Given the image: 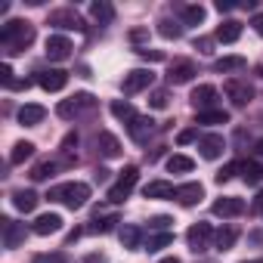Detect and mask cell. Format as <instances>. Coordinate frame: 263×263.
<instances>
[{
    "label": "cell",
    "mask_w": 263,
    "mask_h": 263,
    "mask_svg": "<svg viewBox=\"0 0 263 263\" xmlns=\"http://www.w3.org/2000/svg\"><path fill=\"white\" fill-rule=\"evenodd\" d=\"M152 84H155V71H152V68H134V71L124 74L121 90H124V96H137V93L149 90Z\"/></svg>",
    "instance_id": "6"
},
{
    "label": "cell",
    "mask_w": 263,
    "mask_h": 263,
    "mask_svg": "<svg viewBox=\"0 0 263 263\" xmlns=\"http://www.w3.org/2000/svg\"><path fill=\"white\" fill-rule=\"evenodd\" d=\"M127 134H130V140H134V143L146 146V143H149V137L155 134V121H152V118H146V115H137L134 121L127 124Z\"/></svg>",
    "instance_id": "12"
},
{
    "label": "cell",
    "mask_w": 263,
    "mask_h": 263,
    "mask_svg": "<svg viewBox=\"0 0 263 263\" xmlns=\"http://www.w3.org/2000/svg\"><path fill=\"white\" fill-rule=\"evenodd\" d=\"M158 34H161L164 41H180V37H183V25H180V22H171V19H161V22H158Z\"/></svg>",
    "instance_id": "34"
},
{
    "label": "cell",
    "mask_w": 263,
    "mask_h": 263,
    "mask_svg": "<svg viewBox=\"0 0 263 263\" xmlns=\"http://www.w3.org/2000/svg\"><path fill=\"white\" fill-rule=\"evenodd\" d=\"M238 37H241V22H235V19H223L214 34V41H220V44H235Z\"/></svg>",
    "instance_id": "20"
},
{
    "label": "cell",
    "mask_w": 263,
    "mask_h": 263,
    "mask_svg": "<svg viewBox=\"0 0 263 263\" xmlns=\"http://www.w3.org/2000/svg\"><path fill=\"white\" fill-rule=\"evenodd\" d=\"M171 245H174V232H152L146 238V251L149 254H158L161 248H171Z\"/></svg>",
    "instance_id": "33"
},
{
    "label": "cell",
    "mask_w": 263,
    "mask_h": 263,
    "mask_svg": "<svg viewBox=\"0 0 263 263\" xmlns=\"http://www.w3.org/2000/svg\"><path fill=\"white\" fill-rule=\"evenodd\" d=\"M93 108H96V99H93L90 93H74L71 99H62V102L56 105V115L65 118V121H71V118L87 115V111H93Z\"/></svg>",
    "instance_id": "4"
},
{
    "label": "cell",
    "mask_w": 263,
    "mask_h": 263,
    "mask_svg": "<svg viewBox=\"0 0 263 263\" xmlns=\"http://www.w3.org/2000/svg\"><path fill=\"white\" fill-rule=\"evenodd\" d=\"M183 208H195L201 198H204V186L201 183H183V186H177V195H174Z\"/></svg>",
    "instance_id": "17"
},
{
    "label": "cell",
    "mask_w": 263,
    "mask_h": 263,
    "mask_svg": "<svg viewBox=\"0 0 263 263\" xmlns=\"http://www.w3.org/2000/svg\"><path fill=\"white\" fill-rule=\"evenodd\" d=\"M198 152L204 161H217L226 152V140L220 134H204V137H198Z\"/></svg>",
    "instance_id": "11"
},
{
    "label": "cell",
    "mask_w": 263,
    "mask_h": 263,
    "mask_svg": "<svg viewBox=\"0 0 263 263\" xmlns=\"http://www.w3.org/2000/svg\"><path fill=\"white\" fill-rule=\"evenodd\" d=\"M195 124H208V127H214V124H229V115L223 111V108H211V111H198V121Z\"/></svg>",
    "instance_id": "35"
},
{
    "label": "cell",
    "mask_w": 263,
    "mask_h": 263,
    "mask_svg": "<svg viewBox=\"0 0 263 263\" xmlns=\"http://www.w3.org/2000/svg\"><path fill=\"white\" fill-rule=\"evenodd\" d=\"M189 102H192L195 111H211L214 102H217V87H211V84H198V87L192 90Z\"/></svg>",
    "instance_id": "14"
},
{
    "label": "cell",
    "mask_w": 263,
    "mask_h": 263,
    "mask_svg": "<svg viewBox=\"0 0 263 263\" xmlns=\"http://www.w3.org/2000/svg\"><path fill=\"white\" fill-rule=\"evenodd\" d=\"M143 37H146V31H143V28H137V31H130V41H137V44H140Z\"/></svg>",
    "instance_id": "49"
},
{
    "label": "cell",
    "mask_w": 263,
    "mask_h": 263,
    "mask_svg": "<svg viewBox=\"0 0 263 263\" xmlns=\"http://www.w3.org/2000/svg\"><path fill=\"white\" fill-rule=\"evenodd\" d=\"M137 56L146 59V62H164V53H161V50H149V47H140Z\"/></svg>",
    "instance_id": "40"
},
{
    "label": "cell",
    "mask_w": 263,
    "mask_h": 263,
    "mask_svg": "<svg viewBox=\"0 0 263 263\" xmlns=\"http://www.w3.org/2000/svg\"><path fill=\"white\" fill-rule=\"evenodd\" d=\"M121 245L124 248H130V251H137L140 245H143V229L140 226H121Z\"/></svg>",
    "instance_id": "29"
},
{
    "label": "cell",
    "mask_w": 263,
    "mask_h": 263,
    "mask_svg": "<svg viewBox=\"0 0 263 263\" xmlns=\"http://www.w3.org/2000/svg\"><path fill=\"white\" fill-rule=\"evenodd\" d=\"M211 211H214L217 217L229 220V217H238V214H245V201H241V198H235V195H223V198H217V201L211 204Z\"/></svg>",
    "instance_id": "15"
},
{
    "label": "cell",
    "mask_w": 263,
    "mask_h": 263,
    "mask_svg": "<svg viewBox=\"0 0 263 263\" xmlns=\"http://www.w3.org/2000/svg\"><path fill=\"white\" fill-rule=\"evenodd\" d=\"M115 223H118V217H115V214H108V217H99V214H96V220L87 226V232H102V235H105V232H111V229H115Z\"/></svg>",
    "instance_id": "37"
},
{
    "label": "cell",
    "mask_w": 263,
    "mask_h": 263,
    "mask_svg": "<svg viewBox=\"0 0 263 263\" xmlns=\"http://www.w3.org/2000/svg\"><path fill=\"white\" fill-rule=\"evenodd\" d=\"M158 263H180V257H164V260H158Z\"/></svg>",
    "instance_id": "52"
},
{
    "label": "cell",
    "mask_w": 263,
    "mask_h": 263,
    "mask_svg": "<svg viewBox=\"0 0 263 263\" xmlns=\"http://www.w3.org/2000/svg\"><path fill=\"white\" fill-rule=\"evenodd\" d=\"M62 229V217L59 214H41L34 223H31V232L34 235H53Z\"/></svg>",
    "instance_id": "18"
},
{
    "label": "cell",
    "mask_w": 263,
    "mask_h": 263,
    "mask_svg": "<svg viewBox=\"0 0 263 263\" xmlns=\"http://www.w3.org/2000/svg\"><path fill=\"white\" fill-rule=\"evenodd\" d=\"M90 16L99 25H111L115 22V7L108 4V0H93V4H90Z\"/></svg>",
    "instance_id": "25"
},
{
    "label": "cell",
    "mask_w": 263,
    "mask_h": 263,
    "mask_svg": "<svg viewBox=\"0 0 263 263\" xmlns=\"http://www.w3.org/2000/svg\"><path fill=\"white\" fill-rule=\"evenodd\" d=\"M192 140H198V130H195V127H189V130H183V134L177 137V143H180V146H186V143H192Z\"/></svg>",
    "instance_id": "45"
},
{
    "label": "cell",
    "mask_w": 263,
    "mask_h": 263,
    "mask_svg": "<svg viewBox=\"0 0 263 263\" xmlns=\"http://www.w3.org/2000/svg\"><path fill=\"white\" fill-rule=\"evenodd\" d=\"M254 152H257V155L263 158V140H257V143H254Z\"/></svg>",
    "instance_id": "51"
},
{
    "label": "cell",
    "mask_w": 263,
    "mask_h": 263,
    "mask_svg": "<svg viewBox=\"0 0 263 263\" xmlns=\"http://www.w3.org/2000/svg\"><path fill=\"white\" fill-rule=\"evenodd\" d=\"M254 214H263V189H260L257 198H254Z\"/></svg>",
    "instance_id": "48"
},
{
    "label": "cell",
    "mask_w": 263,
    "mask_h": 263,
    "mask_svg": "<svg viewBox=\"0 0 263 263\" xmlns=\"http://www.w3.org/2000/svg\"><path fill=\"white\" fill-rule=\"evenodd\" d=\"M44 118H47V108L37 105V102H25V105L19 108V124H25V127H34V124H41Z\"/></svg>",
    "instance_id": "21"
},
{
    "label": "cell",
    "mask_w": 263,
    "mask_h": 263,
    "mask_svg": "<svg viewBox=\"0 0 263 263\" xmlns=\"http://www.w3.org/2000/svg\"><path fill=\"white\" fill-rule=\"evenodd\" d=\"M251 28H254V31H257L260 37H263V13H257V16L251 19Z\"/></svg>",
    "instance_id": "46"
},
{
    "label": "cell",
    "mask_w": 263,
    "mask_h": 263,
    "mask_svg": "<svg viewBox=\"0 0 263 263\" xmlns=\"http://www.w3.org/2000/svg\"><path fill=\"white\" fill-rule=\"evenodd\" d=\"M198 71H195V62H189V59H177L174 65H171V71H167V84H189L192 78H195Z\"/></svg>",
    "instance_id": "16"
},
{
    "label": "cell",
    "mask_w": 263,
    "mask_h": 263,
    "mask_svg": "<svg viewBox=\"0 0 263 263\" xmlns=\"http://www.w3.org/2000/svg\"><path fill=\"white\" fill-rule=\"evenodd\" d=\"M56 171H59V161H56V158H44V161H37V164L31 167L28 177H31L34 183H44V180H50Z\"/></svg>",
    "instance_id": "27"
},
{
    "label": "cell",
    "mask_w": 263,
    "mask_h": 263,
    "mask_svg": "<svg viewBox=\"0 0 263 263\" xmlns=\"http://www.w3.org/2000/svg\"><path fill=\"white\" fill-rule=\"evenodd\" d=\"M31 155H34V143H28V140H19V143L13 146V152H10V164H25Z\"/></svg>",
    "instance_id": "32"
},
{
    "label": "cell",
    "mask_w": 263,
    "mask_h": 263,
    "mask_svg": "<svg viewBox=\"0 0 263 263\" xmlns=\"http://www.w3.org/2000/svg\"><path fill=\"white\" fill-rule=\"evenodd\" d=\"M137 180H140V171H137L134 164H127V167L121 171V177L115 180V186L108 189V195H105V198H108L111 204H121L124 198H130V192L137 189Z\"/></svg>",
    "instance_id": "3"
},
{
    "label": "cell",
    "mask_w": 263,
    "mask_h": 263,
    "mask_svg": "<svg viewBox=\"0 0 263 263\" xmlns=\"http://www.w3.org/2000/svg\"><path fill=\"white\" fill-rule=\"evenodd\" d=\"M31 263H65V254L62 251H56V254H34Z\"/></svg>",
    "instance_id": "42"
},
{
    "label": "cell",
    "mask_w": 263,
    "mask_h": 263,
    "mask_svg": "<svg viewBox=\"0 0 263 263\" xmlns=\"http://www.w3.org/2000/svg\"><path fill=\"white\" fill-rule=\"evenodd\" d=\"M96 152H99L102 158H118V155H121V143H118V137L108 134V130H102V134L96 137Z\"/></svg>",
    "instance_id": "19"
},
{
    "label": "cell",
    "mask_w": 263,
    "mask_h": 263,
    "mask_svg": "<svg viewBox=\"0 0 263 263\" xmlns=\"http://www.w3.org/2000/svg\"><path fill=\"white\" fill-rule=\"evenodd\" d=\"M0 44L4 50L13 56V53H22L34 44V25L25 22V19H10L4 28H0Z\"/></svg>",
    "instance_id": "1"
},
{
    "label": "cell",
    "mask_w": 263,
    "mask_h": 263,
    "mask_svg": "<svg viewBox=\"0 0 263 263\" xmlns=\"http://www.w3.org/2000/svg\"><path fill=\"white\" fill-rule=\"evenodd\" d=\"M260 74H263V65H260Z\"/></svg>",
    "instance_id": "54"
},
{
    "label": "cell",
    "mask_w": 263,
    "mask_h": 263,
    "mask_svg": "<svg viewBox=\"0 0 263 263\" xmlns=\"http://www.w3.org/2000/svg\"><path fill=\"white\" fill-rule=\"evenodd\" d=\"M192 167H195V161L186 158V155H171V158H167V171H171V174H189Z\"/></svg>",
    "instance_id": "36"
},
{
    "label": "cell",
    "mask_w": 263,
    "mask_h": 263,
    "mask_svg": "<svg viewBox=\"0 0 263 263\" xmlns=\"http://www.w3.org/2000/svg\"><path fill=\"white\" fill-rule=\"evenodd\" d=\"M238 174H241V180L248 186H260L263 183V161H241Z\"/></svg>",
    "instance_id": "24"
},
{
    "label": "cell",
    "mask_w": 263,
    "mask_h": 263,
    "mask_svg": "<svg viewBox=\"0 0 263 263\" xmlns=\"http://www.w3.org/2000/svg\"><path fill=\"white\" fill-rule=\"evenodd\" d=\"M44 53H47L50 62H65V59L74 56V47H71L68 37H62V34H50L47 44H44Z\"/></svg>",
    "instance_id": "8"
},
{
    "label": "cell",
    "mask_w": 263,
    "mask_h": 263,
    "mask_svg": "<svg viewBox=\"0 0 263 263\" xmlns=\"http://www.w3.org/2000/svg\"><path fill=\"white\" fill-rule=\"evenodd\" d=\"M171 217H164V214H158V217H152L149 220V232H171Z\"/></svg>",
    "instance_id": "39"
},
{
    "label": "cell",
    "mask_w": 263,
    "mask_h": 263,
    "mask_svg": "<svg viewBox=\"0 0 263 263\" xmlns=\"http://www.w3.org/2000/svg\"><path fill=\"white\" fill-rule=\"evenodd\" d=\"M167 102H171V93L167 90H152L149 93V105L152 108H167Z\"/></svg>",
    "instance_id": "38"
},
{
    "label": "cell",
    "mask_w": 263,
    "mask_h": 263,
    "mask_svg": "<svg viewBox=\"0 0 263 263\" xmlns=\"http://www.w3.org/2000/svg\"><path fill=\"white\" fill-rule=\"evenodd\" d=\"M214 7H217L220 13H232V10H235V4H226V0H217V4H214Z\"/></svg>",
    "instance_id": "47"
},
{
    "label": "cell",
    "mask_w": 263,
    "mask_h": 263,
    "mask_svg": "<svg viewBox=\"0 0 263 263\" xmlns=\"http://www.w3.org/2000/svg\"><path fill=\"white\" fill-rule=\"evenodd\" d=\"M37 78V84L47 90V93H59V90H65V84H68V71H62V68H41V71H34Z\"/></svg>",
    "instance_id": "10"
},
{
    "label": "cell",
    "mask_w": 263,
    "mask_h": 263,
    "mask_svg": "<svg viewBox=\"0 0 263 263\" xmlns=\"http://www.w3.org/2000/svg\"><path fill=\"white\" fill-rule=\"evenodd\" d=\"M105 180H108V171H105V167H99V171H96V183H105Z\"/></svg>",
    "instance_id": "50"
},
{
    "label": "cell",
    "mask_w": 263,
    "mask_h": 263,
    "mask_svg": "<svg viewBox=\"0 0 263 263\" xmlns=\"http://www.w3.org/2000/svg\"><path fill=\"white\" fill-rule=\"evenodd\" d=\"M232 174H238V161H232V164H226V167H220V171H217V177H214V180H217V183H220V186H223V183H226V180H232Z\"/></svg>",
    "instance_id": "41"
},
{
    "label": "cell",
    "mask_w": 263,
    "mask_h": 263,
    "mask_svg": "<svg viewBox=\"0 0 263 263\" xmlns=\"http://www.w3.org/2000/svg\"><path fill=\"white\" fill-rule=\"evenodd\" d=\"M47 25H53V28H62V31H87L84 19H81V16H78V10H71V7L53 10V13L47 16Z\"/></svg>",
    "instance_id": "7"
},
{
    "label": "cell",
    "mask_w": 263,
    "mask_h": 263,
    "mask_svg": "<svg viewBox=\"0 0 263 263\" xmlns=\"http://www.w3.org/2000/svg\"><path fill=\"white\" fill-rule=\"evenodd\" d=\"M235 241H238V229H235V226H223V229H217V235H214V248H217L220 254H226Z\"/></svg>",
    "instance_id": "28"
},
{
    "label": "cell",
    "mask_w": 263,
    "mask_h": 263,
    "mask_svg": "<svg viewBox=\"0 0 263 263\" xmlns=\"http://www.w3.org/2000/svg\"><path fill=\"white\" fill-rule=\"evenodd\" d=\"M0 229H4V248H19L22 241H25V223H16V220H10V217H4L0 220Z\"/></svg>",
    "instance_id": "13"
},
{
    "label": "cell",
    "mask_w": 263,
    "mask_h": 263,
    "mask_svg": "<svg viewBox=\"0 0 263 263\" xmlns=\"http://www.w3.org/2000/svg\"><path fill=\"white\" fill-rule=\"evenodd\" d=\"M111 115L118 118V121H124V124H130L137 118V108L130 105V99H111Z\"/></svg>",
    "instance_id": "30"
},
{
    "label": "cell",
    "mask_w": 263,
    "mask_h": 263,
    "mask_svg": "<svg viewBox=\"0 0 263 263\" xmlns=\"http://www.w3.org/2000/svg\"><path fill=\"white\" fill-rule=\"evenodd\" d=\"M47 198L56 201V204H62V208H68V211H81L87 204V198H90V186L81 183V180H68V183L50 186Z\"/></svg>",
    "instance_id": "2"
},
{
    "label": "cell",
    "mask_w": 263,
    "mask_h": 263,
    "mask_svg": "<svg viewBox=\"0 0 263 263\" xmlns=\"http://www.w3.org/2000/svg\"><path fill=\"white\" fill-rule=\"evenodd\" d=\"M245 263H263V260H245Z\"/></svg>",
    "instance_id": "53"
},
{
    "label": "cell",
    "mask_w": 263,
    "mask_h": 263,
    "mask_svg": "<svg viewBox=\"0 0 263 263\" xmlns=\"http://www.w3.org/2000/svg\"><path fill=\"white\" fill-rule=\"evenodd\" d=\"M214 235H217V229L211 223H192L189 232H186V245H189V251L201 254V251L214 248Z\"/></svg>",
    "instance_id": "5"
},
{
    "label": "cell",
    "mask_w": 263,
    "mask_h": 263,
    "mask_svg": "<svg viewBox=\"0 0 263 263\" xmlns=\"http://www.w3.org/2000/svg\"><path fill=\"white\" fill-rule=\"evenodd\" d=\"M223 90H226V96H229V102H232L235 108H245V105L254 99V87H251L248 81H241V78H229Z\"/></svg>",
    "instance_id": "9"
},
{
    "label": "cell",
    "mask_w": 263,
    "mask_h": 263,
    "mask_svg": "<svg viewBox=\"0 0 263 263\" xmlns=\"http://www.w3.org/2000/svg\"><path fill=\"white\" fill-rule=\"evenodd\" d=\"M143 195L146 198H174L177 195V186L167 183V180H152V183L143 186Z\"/></svg>",
    "instance_id": "22"
},
{
    "label": "cell",
    "mask_w": 263,
    "mask_h": 263,
    "mask_svg": "<svg viewBox=\"0 0 263 263\" xmlns=\"http://www.w3.org/2000/svg\"><path fill=\"white\" fill-rule=\"evenodd\" d=\"M241 68H248V59L245 56H220L214 62V71L217 74H229V71H241Z\"/></svg>",
    "instance_id": "26"
},
{
    "label": "cell",
    "mask_w": 263,
    "mask_h": 263,
    "mask_svg": "<svg viewBox=\"0 0 263 263\" xmlns=\"http://www.w3.org/2000/svg\"><path fill=\"white\" fill-rule=\"evenodd\" d=\"M204 7L201 4H189V7H183L180 10V19H183V25H201L204 22Z\"/></svg>",
    "instance_id": "31"
},
{
    "label": "cell",
    "mask_w": 263,
    "mask_h": 263,
    "mask_svg": "<svg viewBox=\"0 0 263 263\" xmlns=\"http://www.w3.org/2000/svg\"><path fill=\"white\" fill-rule=\"evenodd\" d=\"M0 84H4V87H13L16 84V78H13V68L4 62V65H0Z\"/></svg>",
    "instance_id": "43"
},
{
    "label": "cell",
    "mask_w": 263,
    "mask_h": 263,
    "mask_svg": "<svg viewBox=\"0 0 263 263\" xmlns=\"http://www.w3.org/2000/svg\"><path fill=\"white\" fill-rule=\"evenodd\" d=\"M195 50H198V53H204V56H208V53H214V37H195Z\"/></svg>",
    "instance_id": "44"
},
{
    "label": "cell",
    "mask_w": 263,
    "mask_h": 263,
    "mask_svg": "<svg viewBox=\"0 0 263 263\" xmlns=\"http://www.w3.org/2000/svg\"><path fill=\"white\" fill-rule=\"evenodd\" d=\"M37 201H41V195H37L34 189H16V192H13V204H16L22 214H31V211L37 208Z\"/></svg>",
    "instance_id": "23"
}]
</instances>
